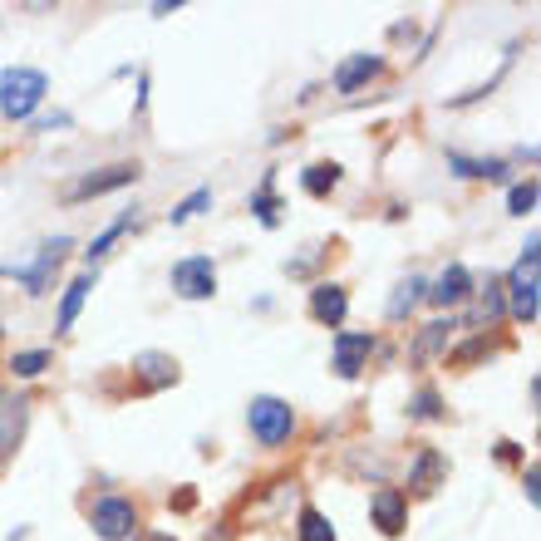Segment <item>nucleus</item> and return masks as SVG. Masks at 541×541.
Here are the masks:
<instances>
[{
    "mask_svg": "<svg viewBox=\"0 0 541 541\" xmlns=\"http://www.w3.org/2000/svg\"><path fill=\"white\" fill-rule=\"evenodd\" d=\"M537 482H541V473H537V468H527V502H537V497H541Z\"/></svg>",
    "mask_w": 541,
    "mask_h": 541,
    "instance_id": "cd10ccee",
    "label": "nucleus"
},
{
    "mask_svg": "<svg viewBox=\"0 0 541 541\" xmlns=\"http://www.w3.org/2000/svg\"><path fill=\"white\" fill-rule=\"evenodd\" d=\"M246 419H251V433L266 443V448H276V443H286L291 438V428H296V414H291V404H281V399H251V409H246Z\"/></svg>",
    "mask_w": 541,
    "mask_h": 541,
    "instance_id": "f03ea898",
    "label": "nucleus"
},
{
    "mask_svg": "<svg viewBox=\"0 0 541 541\" xmlns=\"http://www.w3.org/2000/svg\"><path fill=\"white\" fill-rule=\"evenodd\" d=\"M256 212H261V222H266V227L276 222V197H271V182L261 187V197H256Z\"/></svg>",
    "mask_w": 541,
    "mask_h": 541,
    "instance_id": "a878e982",
    "label": "nucleus"
},
{
    "mask_svg": "<svg viewBox=\"0 0 541 541\" xmlns=\"http://www.w3.org/2000/svg\"><path fill=\"white\" fill-rule=\"evenodd\" d=\"M448 163H453V168H458L463 178H502V173H507V163H497V158L478 163V158H463V153H453Z\"/></svg>",
    "mask_w": 541,
    "mask_h": 541,
    "instance_id": "6ab92c4d",
    "label": "nucleus"
},
{
    "mask_svg": "<svg viewBox=\"0 0 541 541\" xmlns=\"http://www.w3.org/2000/svg\"><path fill=\"white\" fill-rule=\"evenodd\" d=\"M512 315H517L522 325L537 320V237L527 241V256H522L517 271H512Z\"/></svg>",
    "mask_w": 541,
    "mask_h": 541,
    "instance_id": "7ed1b4c3",
    "label": "nucleus"
},
{
    "mask_svg": "<svg viewBox=\"0 0 541 541\" xmlns=\"http://www.w3.org/2000/svg\"><path fill=\"white\" fill-rule=\"evenodd\" d=\"M335 182H340V168H335V163H315V168H305L301 187L310 192V197H325Z\"/></svg>",
    "mask_w": 541,
    "mask_h": 541,
    "instance_id": "a211bd4d",
    "label": "nucleus"
},
{
    "mask_svg": "<svg viewBox=\"0 0 541 541\" xmlns=\"http://www.w3.org/2000/svg\"><path fill=\"white\" fill-rule=\"evenodd\" d=\"M507 202H512V212H517V217H527V212L537 207V182L527 178L522 187H512V197H507Z\"/></svg>",
    "mask_w": 541,
    "mask_h": 541,
    "instance_id": "412c9836",
    "label": "nucleus"
},
{
    "mask_svg": "<svg viewBox=\"0 0 541 541\" xmlns=\"http://www.w3.org/2000/svg\"><path fill=\"white\" fill-rule=\"evenodd\" d=\"M138 369H143V379H148V384H153V389H163V384H173V379H178V360H173V355H158V350H143V355H138Z\"/></svg>",
    "mask_w": 541,
    "mask_h": 541,
    "instance_id": "4468645a",
    "label": "nucleus"
},
{
    "mask_svg": "<svg viewBox=\"0 0 541 541\" xmlns=\"http://www.w3.org/2000/svg\"><path fill=\"white\" fill-rule=\"evenodd\" d=\"M123 232H128V217H123V222H114V227H109L104 237H99L94 246H89V261H94V256H104V251H109V246H114V241H119Z\"/></svg>",
    "mask_w": 541,
    "mask_h": 541,
    "instance_id": "393cba45",
    "label": "nucleus"
},
{
    "mask_svg": "<svg viewBox=\"0 0 541 541\" xmlns=\"http://www.w3.org/2000/svg\"><path fill=\"white\" fill-rule=\"evenodd\" d=\"M207 202H212V192H207V187H202V192H192V197H187L182 207H173V212H168V217H173V227H178V222H187V217H197V212H202Z\"/></svg>",
    "mask_w": 541,
    "mask_h": 541,
    "instance_id": "5701e85b",
    "label": "nucleus"
},
{
    "mask_svg": "<svg viewBox=\"0 0 541 541\" xmlns=\"http://www.w3.org/2000/svg\"><path fill=\"white\" fill-rule=\"evenodd\" d=\"M468 286H473V281H468V266H458V261H453V266L433 281V291H428V296H433V305H458L463 296H468Z\"/></svg>",
    "mask_w": 541,
    "mask_h": 541,
    "instance_id": "f8f14e48",
    "label": "nucleus"
},
{
    "mask_svg": "<svg viewBox=\"0 0 541 541\" xmlns=\"http://www.w3.org/2000/svg\"><path fill=\"white\" fill-rule=\"evenodd\" d=\"M423 291H428V286H423L419 276L399 281V286H394V296H389V320H404V315H409V310L423 301Z\"/></svg>",
    "mask_w": 541,
    "mask_h": 541,
    "instance_id": "2eb2a0df",
    "label": "nucleus"
},
{
    "mask_svg": "<svg viewBox=\"0 0 541 541\" xmlns=\"http://www.w3.org/2000/svg\"><path fill=\"white\" fill-rule=\"evenodd\" d=\"M89 286H94V276H79V281H69V291H64V301H60V330H69V325L79 320V310H84V296H89Z\"/></svg>",
    "mask_w": 541,
    "mask_h": 541,
    "instance_id": "dca6fc26",
    "label": "nucleus"
},
{
    "mask_svg": "<svg viewBox=\"0 0 541 541\" xmlns=\"http://www.w3.org/2000/svg\"><path fill=\"white\" fill-rule=\"evenodd\" d=\"M173 291H178L182 301H207L212 291H217V266H212V256H187L173 266Z\"/></svg>",
    "mask_w": 541,
    "mask_h": 541,
    "instance_id": "20e7f679",
    "label": "nucleus"
},
{
    "mask_svg": "<svg viewBox=\"0 0 541 541\" xmlns=\"http://www.w3.org/2000/svg\"><path fill=\"white\" fill-rule=\"evenodd\" d=\"M45 364H50V355H45V350H25V355H15V374H20V379H35Z\"/></svg>",
    "mask_w": 541,
    "mask_h": 541,
    "instance_id": "4be33fe9",
    "label": "nucleus"
},
{
    "mask_svg": "<svg viewBox=\"0 0 541 541\" xmlns=\"http://www.w3.org/2000/svg\"><path fill=\"white\" fill-rule=\"evenodd\" d=\"M64 251H69V237L45 241V246H40V261H35V266H5V276L25 281V286H30V296H45V286H50L55 266L64 261Z\"/></svg>",
    "mask_w": 541,
    "mask_h": 541,
    "instance_id": "39448f33",
    "label": "nucleus"
},
{
    "mask_svg": "<svg viewBox=\"0 0 541 541\" xmlns=\"http://www.w3.org/2000/svg\"><path fill=\"white\" fill-rule=\"evenodd\" d=\"M133 178H138V168H128V163H123V168H104V173H89V178H79L74 187H69V192H64V197H69V202H84V197H99V192L128 187Z\"/></svg>",
    "mask_w": 541,
    "mask_h": 541,
    "instance_id": "6e6552de",
    "label": "nucleus"
},
{
    "mask_svg": "<svg viewBox=\"0 0 541 541\" xmlns=\"http://www.w3.org/2000/svg\"><path fill=\"white\" fill-rule=\"evenodd\" d=\"M148 541H173V537H163V532H158V537H148Z\"/></svg>",
    "mask_w": 541,
    "mask_h": 541,
    "instance_id": "c85d7f7f",
    "label": "nucleus"
},
{
    "mask_svg": "<svg viewBox=\"0 0 541 541\" xmlns=\"http://www.w3.org/2000/svg\"><path fill=\"white\" fill-rule=\"evenodd\" d=\"M409 414H414V419H443V404H438V394H433V389H423Z\"/></svg>",
    "mask_w": 541,
    "mask_h": 541,
    "instance_id": "b1692460",
    "label": "nucleus"
},
{
    "mask_svg": "<svg viewBox=\"0 0 541 541\" xmlns=\"http://www.w3.org/2000/svg\"><path fill=\"white\" fill-rule=\"evenodd\" d=\"M482 315H502V291L487 286V301H482Z\"/></svg>",
    "mask_w": 541,
    "mask_h": 541,
    "instance_id": "bb28decb",
    "label": "nucleus"
},
{
    "mask_svg": "<svg viewBox=\"0 0 541 541\" xmlns=\"http://www.w3.org/2000/svg\"><path fill=\"white\" fill-rule=\"evenodd\" d=\"M369 350H374L369 335H335V374L355 379L364 369V360H369Z\"/></svg>",
    "mask_w": 541,
    "mask_h": 541,
    "instance_id": "1a4fd4ad",
    "label": "nucleus"
},
{
    "mask_svg": "<svg viewBox=\"0 0 541 541\" xmlns=\"http://www.w3.org/2000/svg\"><path fill=\"white\" fill-rule=\"evenodd\" d=\"M45 94H50V79L40 69H5V79H0V114L15 123L30 119Z\"/></svg>",
    "mask_w": 541,
    "mask_h": 541,
    "instance_id": "f257e3e1",
    "label": "nucleus"
},
{
    "mask_svg": "<svg viewBox=\"0 0 541 541\" xmlns=\"http://www.w3.org/2000/svg\"><path fill=\"white\" fill-rule=\"evenodd\" d=\"M133 527H138L133 502H123V497H104V502L94 507V532H99L104 541H128L133 537Z\"/></svg>",
    "mask_w": 541,
    "mask_h": 541,
    "instance_id": "423d86ee",
    "label": "nucleus"
},
{
    "mask_svg": "<svg viewBox=\"0 0 541 541\" xmlns=\"http://www.w3.org/2000/svg\"><path fill=\"white\" fill-rule=\"evenodd\" d=\"M443 473H448L443 453H438V448H423V453H419V463H414V473H409V487H419V492H433Z\"/></svg>",
    "mask_w": 541,
    "mask_h": 541,
    "instance_id": "ddd939ff",
    "label": "nucleus"
},
{
    "mask_svg": "<svg viewBox=\"0 0 541 541\" xmlns=\"http://www.w3.org/2000/svg\"><path fill=\"white\" fill-rule=\"evenodd\" d=\"M345 310H350V301H345V291H340V286H330V281H325V286H315V291H310V315H315L320 325H340V320H345Z\"/></svg>",
    "mask_w": 541,
    "mask_h": 541,
    "instance_id": "9d476101",
    "label": "nucleus"
},
{
    "mask_svg": "<svg viewBox=\"0 0 541 541\" xmlns=\"http://www.w3.org/2000/svg\"><path fill=\"white\" fill-rule=\"evenodd\" d=\"M448 330H453V320H433V325H423L419 345H414V360H428V355H438V350L448 345Z\"/></svg>",
    "mask_w": 541,
    "mask_h": 541,
    "instance_id": "f3484780",
    "label": "nucleus"
},
{
    "mask_svg": "<svg viewBox=\"0 0 541 541\" xmlns=\"http://www.w3.org/2000/svg\"><path fill=\"white\" fill-rule=\"evenodd\" d=\"M379 69H384V60H379V55H350V60L335 69V89H340V94H355L364 79H374Z\"/></svg>",
    "mask_w": 541,
    "mask_h": 541,
    "instance_id": "9b49d317",
    "label": "nucleus"
},
{
    "mask_svg": "<svg viewBox=\"0 0 541 541\" xmlns=\"http://www.w3.org/2000/svg\"><path fill=\"white\" fill-rule=\"evenodd\" d=\"M369 512H374V527H379L384 537H399V532H404V492H399V487H379V492L369 497Z\"/></svg>",
    "mask_w": 541,
    "mask_h": 541,
    "instance_id": "0eeeda50",
    "label": "nucleus"
},
{
    "mask_svg": "<svg viewBox=\"0 0 541 541\" xmlns=\"http://www.w3.org/2000/svg\"><path fill=\"white\" fill-rule=\"evenodd\" d=\"M296 532H301V541H340V537H335V527H330L315 507H305V512H301V527H296Z\"/></svg>",
    "mask_w": 541,
    "mask_h": 541,
    "instance_id": "aec40b11",
    "label": "nucleus"
}]
</instances>
